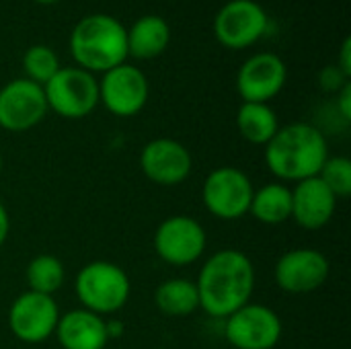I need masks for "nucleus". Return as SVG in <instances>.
Returning a JSON list of instances; mask_svg holds the SVG:
<instances>
[{"label":"nucleus","instance_id":"423d86ee","mask_svg":"<svg viewBox=\"0 0 351 349\" xmlns=\"http://www.w3.org/2000/svg\"><path fill=\"white\" fill-rule=\"evenodd\" d=\"M253 183L237 167L214 169L202 187V200L206 210L220 220H239L249 214L253 200Z\"/></svg>","mask_w":351,"mask_h":349},{"label":"nucleus","instance_id":"ddd939ff","mask_svg":"<svg viewBox=\"0 0 351 349\" xmlns=\"http://www.w3.org/2000/svg\"><path fill=\"white\" fill-rule=\"evenodd\" d=\"M288 68L278 53L261 51L251 56L237 74V91L243 103H269L282 93Z\"/></svg>","mask_w":351,"mask_h":349},{"label":"nucleus","instance_id":"4be33fe9","mask_svg":"<svg viewBox=\"0 0 351 349\" xmlns=\"http://www.w3.org/2000/svg\"><path fill=\"white\" fill-rule=\"evenodd\" d=\"M27 284L31 292L53 296L66 280L64 263L53 255H37L27 265Z\"/></svg>","mask_w":351,"mask_h":349},{"label":"nucleus","instance_id":"f8f14e48","mask_svg":"<svg viewBox=\"0 0 351 349\" xmlns=\"http://www.w3.org/2000/svg\"><path fill=\"white\" fill-rule=\"evenodd\" d=\"M43 86L16 78L0 88V128L12 134L35 128L47 113Z\"/></svg>","mask_w":351,"mask_h":349},{"label":"nucleus","instance_id":"2eb2a0df","mask_svg":"<svg viewBox=\"0 0 351 349\" xmlns=\"http://www.w3.org/2000/svg\"><path fill=\"white\" fill-rule=\"evenodd\" d=\"M140 167L152 183L175 187L191 175L193 160L181 142L171 138H156L142 148Z\"/></svg>","mask_w":351,"mask_h":349},{"label":"nucleus","instance_id":"1a4fd4ad","mask_svg":"<svg viewBox=\"0 0 351 349\" xmlns=\"http://www.w3.org/2000/svg\"><path fill=\"white\" fill-rule=\"evenodd\" d=\"M206 230L204 226L191 216H171L160 222L154 232V251L156 255L175 267H185L195 261L206 251Z\"/></svg>","mask_w":351,"mask_h":349},{"label":"nucleus","instance_id":"9b49d317","mask_svg":"<svg viewBox=\"0 0 351 349\" xmlns=\"http://www.w3.org/2000/svg\"><path fill=\"white\" fill-rule=\"evenodd\" d=\"M60 321V309L53 296L23 292L8 311V327L23 344H41L49 339Z\"/></svg>","mask_w":351,"mask_h":349},{"label":"nucleus","instance_id":"6ab92c4d","mask_svg":"<svg viewBox=\"0 0 351 349\" xmlns=\"http://www.w3.org/2000/svg\"><path fill=\"white\" fill-rule=\"evenodd\" d=\"M249 214L255 220L276 226L292 218V189L284 183H267L253 191Z\"/></svg>","mask_w":351,"mask_h":349},{"label":"nucleus","instance_id":"c85d7f7f","mask_svg":"<svg viewBox=\"0 0 351 349\" xmlns=\"http://www.w3.org/2000/svg\"><path fill=\"white\" fill-rule=\"evenodd\" d=\"M105 329H107V337L109 339H115V337H121L123 323L119 319H111V321H105Z\"/></svg>","mask_w":351,"mask_h":349},{"label":"nucleus","instance_id":"39448f33","mask_svg":"<svg viewBox=\"0 0 351 349\" xmlns=\"http://www.w3.org/2000/svg\"><path fill=\"white\" fill-rule=\"evenodd\" d=\"M43 93L47 109L64 119H82L99 105V80L78 66L60 68L43 84Z\"/></svg>","mask_w":351,"mask_h":349},{"label":"nucleus","instance_id":"9d476101","mask_svg":"<svg viewBox=\"0 0 351 349\" xmlns=\"http://www.w3.org/2000/svg\"><path fill=\"white\" fill-rule=\"evenodd\" d=\"M148 80L144 72L132 64H119L99 80V103L117 117L138 115L148 101Z\"/></svg>","mask_w":351,"mask_h":349},{"label":"nucleus","instance_id":"f03ea898","mask_svg":"<svg viewBox=\"0 0 351 349\" xmlns=\"http://www.w3.org/2000/svg\"><path fill=\"white\" fill-rule=\"evenodd\" d=\"M329 158V144L313 123H290L280 128L265 144V165L282 181H304L317 177Z\"/></svg>","mask_w":351,"mask_h":349},{"label":"nucleus","instance_id":"7c9ffc66","mask_svg":"<svg viewBox=\"0 0 351 349\" xmlns=\"http://www.w3.org/2000/svg\"><path fill=\"white\" fill-rule=\"evenodd\" d=\"M0 173H2V156H0Z\"/></svg>","mask_w":351,"mask_h":349},{"label":"nucleus","instance_id":"f257e3e1","mask_svg":"<svg viewBox=\"0 0 351 349\" xmlns=\"http://www.w3.org/2000/svg\"><path fill=\"white\" fill-rule=\"evenodd\" d=\"M199 309L214 319H226L249 304L255 290V267L237 249H220L202 265L197 282Z\"/></svg>","mask_w":351,"mask_h":349},{"label":"nucleus","instance_id":"cd10ccee","mask_svg":"<svg viewBox=\"0 0 351 349\" xmlns=\"http://www.w3.org/2000/svg\"><path fill=\"white\" fill-rule=\"evenodd\" d=\"M8 232H10V218H8V212H6L4 204L0 202V247L8 239Z\"/></svg>","mask_w":351,"mask_h":349},{"label":"nucleus","instance_id":"5701e85b","mask_svg":"<svg viewBox=\"0 0 351 349\" xmlns=\"http://www.w3.org/2000/svg\"><path fill=\"white\" fill-rule=\"evenodd\" d=\"M60 58L49 45H31L23 56V70L25 78L43 86L58 70H60Z\"/></svg>","mask_w":351,"mask_h":349},{"label":"nucleus","instance_id":"0eeeda50","mask_svg":"<svg viewBox=\"0 0 351 349\" xmlns=\"http://www.w3.org/2000/svg\"><path fill=\"white\" fill-rule=\"evenodd\" d=\"M269 27L265 8L255 0H230L214 16V35L228 49H247Z\"/></svg>","mask_w":351,"mask_h":349},{"label":"nucleus","instance_id":"a211bd4d","mask_svg":"<svg viewBox=\"0 0 351 349\" xmlns=\"http://www.w3.org/2000/svg\"><path fill=\"white\" fill-rule=\"evenodd\" d=\"M128 33V56L136 60H154L158 58L171 43V27L158 14L140 16Z\"/></svg>","mask_w":351,"mask_h":349},{"label":"nucleus","instance_id":"20e7f679","mask_svg":"<svg viewBox=\"0 0 351 349\" xmlns=\"http://www.w3.org/2000/svg\"><path fill=\"white\" fill-rule=\"evenodd\" d=\"M74 290L82 309L103 317L128 304L132 284L119 265L111 261H90L76 274Z\"/></svg>","mask_w":351,"mask_h":349},{"label":"nucleus","instance_id":"dca6fc26","mask_svg":"<svg viewBox=\"0 0 351 349\" xmlns=\"http://www.w3.org/2000/svg\"><path fill=\"white\" fill-rule=\"evenodd\" d=\"M337 197L319 179L298 181L292 189V220L304 230H321L335 214Z\"/></svg>","mask_w":351,"mask_h":349},{"label":"nucleus","instance_id":"7ed1b4c3","mask_svg":"<svg viewBox=\"0 0 351 349\" xmlns=\"http://www.w3.org/2000/svg\"><path fill=\"white\" fill-rule=\"evenodd\" d=\"M70 53L78 68L95 74L125 64L128 33L111 14L93 12L82 16L70 33Z\"/></svg>","mask_w":351,"mask_h":349},{"label":"nucleus","instance_id":"a878e982","mask_svg":"<svg viewBox=\"0 0 351 349\" xmlns=\"http://www.w3.org/2000/svg\"><path fill=\"white\" fill-rule=\"evenodd\" d=\"M337 111L339 115L350 121L351 119V80L343 84V88L337 93Z\"/></svg>","mask_w":351,"mask_h":349},{"label":"nucleus","instance_id":"393cba45","mask_svg":"<svg viewBox=\"0 0 351 349\" xmlns=\"http://www.w3.org/2000/svg\"><path fill=\"white\" fill-rule=\"evenodd\" d=\"M319 82H321V86H323L325 91H329V93H339V91L343 88V84L350 82V78H348L337 66H329V68H325V70L321 72Z\"/></svg>","mask_w":351,"mask_h":349},{"label":"nucleus","instance_id":"c756f323","mask_svg":"<svg viewBox=\"0 0 351 349\" xmlns=\"http://www.w3.org/2000/svg\"><path fill=\"white\" fill-rule=\"evenodd\" d=\"M37 4H56V2H60V0H35Z\"/></svg>","mask_w":351,"mask_h":349},{"label":"nucleus","instance_id":"f3484780","mask_svg":"<svg viewBox=\"0 0 351 349\" xmlns=\"http://www.w3.org/2000/svg\"><path fill=\"white\" fill-rule=\"evenodd\" d=\"M53 333L64 349H105L109 341L105 319L86 309L60 315Z\"/></svg>","mask_w":351,"mask_h":349},{"label":"nucleus","instance_id":"bb28decb","mask_svg":"<svg viewBox=\"0 0 351 349\" xmlns=\"http://www.w3.org/2000/svg\"><path fill=\"white\" fill-rule=\"evenodd\" d=\"M337 68L350 78L351 76V37H346L341 43V51H339V64Z\"/></svg>","mask_w":351,"mask_h":349},{"label":"nucleus","instance_id":"b1692460","mask_svg":"<svg viewBox=\"0 0 351 349\" xmlns=\"http://www.w3.org/2000/svg\"><path fill=\"white\" fill-rule=\"evenodd\" d=\"M327 187L329 191L337 197H350L351 193V160L346 156H335V158H327L321 173L317 175Z\"/></svg>","mask_w":351,"mask_h":349},{"label":"nucleus","instance_id":"412c9836","mask_svg":"<svg viewBox=\"0 0 351 349\" xmlns=\"http://www.w3.org/2000/svg\"><path fill=\"white\" fill-rule=\"evenodd\" d=\"M237 128L247 142L265 146L280 130V123L267 103H243L237 111Z\"/></svg>","mask_w":351,"mask_h":349},{"label":"nucleus","instance_id":"6e6552de","mask_svg":"<svg viewBox=\"0 0 351 349\" xmlns=\"http://www.w3.org/2000/svg\"><path fill=\"white\" fill-rule=\"evenodd\" d=\"M224 321V337L234 349H274L282 339V321L265 304L249 302Z\"/></svg>","mask_w":351,"mask_h":349},{"label":"nucleus","instance_id":"4468645a","mask_svg":"<svg viewBox=\"0 0 351 349\" xmlns=\"http://www.w3.org/2000/svg\"><path fill=\"white\" fill-rule=\"evenodd\" d=\"M327 257L308 247L290 249L276 263V284L288 294H306L319 290L329 278Z\"/></svg>","mask_w":351,"mask_h":349},{"label":"nucleus","instance_id":"aec40b11","mask_svg":"<svg viewBox=\"0 0 351 349\" xmlns=\"http://www.w3.org/2000/svg\"><path fill=\"white\" fill-rule=\"evenodd\" d=\"M156 309L167 317H189L199 309V296L195 282L185 278H173L162 282L154 292Z\"/></svg>","mask_w":351,"mask_h":349}]
</instances>
